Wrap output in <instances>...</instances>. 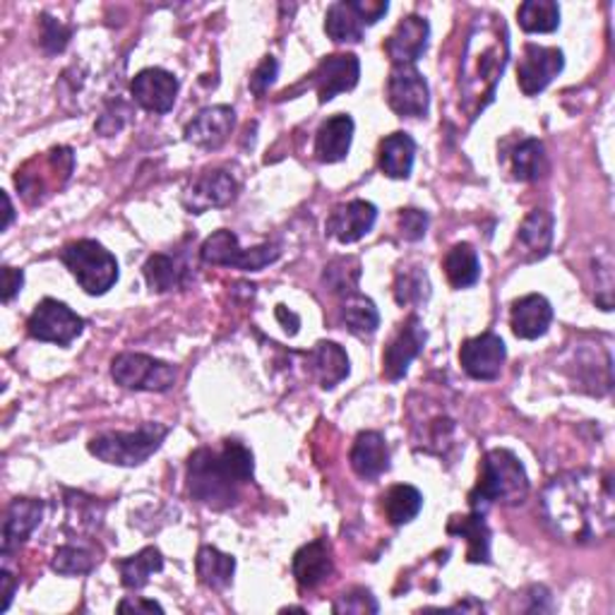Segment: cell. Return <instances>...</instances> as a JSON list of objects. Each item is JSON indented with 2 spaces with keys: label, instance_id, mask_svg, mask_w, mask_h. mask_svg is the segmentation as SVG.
<instances>
[{
  "label": "cell",
  "instance_id": "8",
  "mask_svg": "<svg viewBox=\"0 0 615 615\" xmlns=\"http://www.w3.org/2000/svg\"><path fill=\"white\" fill-rule=\"evenodd\" d=\"M111 375L116 385L138 393H169L176 385V368L147 354H121L113 358Z\"/></svg>",
  "mask_w": 615,
  "mask_h": 615
},
{
  "label": "cell",
  "instance_id": "7",
  "mask_svg": "<svg viewBox=\"0 0 615 615\" xmlns=\"http://www.w3.org/2000/svg\"><path fill=\"white\" fill-rule=\"evenodd\" d=\"M281 250L275 244H262L255 248H241L238 236L234 231H215L200 248V258L207 265L217 267H234L244 272H260L267 265L279 260Z\"/></svg>",
  "mask_w": 615,
  "mask_h": 615
},
{
  "label": "cell",
  "instance_id": "28",
  "mask_svg": "<svg viewBox=\"0 0 615 615\" xmlns=\"http://www.w3.org/2000/svg\"><path fill=\"white\" fill-rule=\"evenodd\" d=\"M414 159H416V142L409 132H393L380 142L378 163H380V171L387 178H395V181L409 178L414 169Z\"/></svg>",
  "mask_w": 615,
  "mask_h": 615
},
{
  "label": "cell",
  "instance_id": "40",
  "mask_svg": "<svg viewBox=\"0 0 615 615\" xmlns=\"http://www.w3.org/2000/svg\"><path fill=\"white\" fill-rule=\"evenodd\" d=\"M51 567H53V573L68 575V577L70 575H87L89 569L95 567V558H92V553L85 550V548L61 546L53 553Z\"/></svg>",
  "mask_w": 615,
  "mask_h": 615
},
{
  "label": "cell",
  "instance_id": "44",
  "mask_svg": "<svg viewBox=\"0 0 615 615\" xmlns=\"http://www.w3.org/2000/svg\"><path fill=\"white\" fill-rule=\"evenodd\" d=\"M277 75H279V63H277V58L275 56H265L262 58V63L252 70L250 75V92L255 97H265L269 92V87L275 85L277 80Z\"/></svg>",
  "mask_w": 615,
  "mask_h": 615
},
{
  "label": "cell",
  "instance_id": "17",
  "mask_svg": "<svg viewBox=\"0 0 615 615\" xmlns=\"http://www.w3.org/2000/svg\"><path fill=\"white\" fill-rule=\"evenodd\" d=\"M130 95L145 111L169 113L178 97V80L169 70L145 68L132 78Z\"/></svg>",
  "mask_w": 615,
  "mask_h": 615
},
{
  "label": "cell",
  "instance_id": "29",
  "mask_svg": "<svg viewBox=\"0 0 615 615\" xmlns=\"http://www.w3.org/2000/svg\"><path fill=\"white\" fill-rule=\"evenodd\" d=\"M447 534L467 538V544H469L467 561L469 563H474V565L490 563V529H488L484 513H474L472 509V515L453 517L447 524Z\"/></svg>",
  "mask_w": 615,
  "mask_h": 615
},
{
  "label": "cell",
  "instance_id": "2",
  "mask_svg": "<svg viewBox=\"0 0 615 615\" xmlns=\"http://www.w3.org/2000/svg\"><path fill=\"white\" fill-rule=\"evenodd\" d=\"M252 453L238 440H224L221 449L200 447L188 459V493L207 507L227 509L238 503V490L252 482Z\"/></svg>",
  "mask_w": 615,
  "mask_h": 615
},
{
  "label": "cell",
  "instance_id": "38",
  "mask_svg": "<svg viewBox=\"0 0 615 615\" xmlns=\"http://www.w3.org/2000/svg\"><path fill=\"white\" fill-rule=\"evenodd\" d=\"M393 291H395V301L404 308L428 301L430 279H428L426 267H421V265L401 267L397 272V277H395V289Z\"/></svg>",
  "mask_w": 615,
  "mask_h": 615
},
{
  "label": "cell",
  "instance_id": "34",
  "mask_svg": "<svg viewBox=\"0 0 615 615\" xmlns=\"http://www.w3.org/2000/svg\"><path fill=\"white\" fill-rule=\"evenodd\" d=\"M443 269L455 289H469L482 279V262L469 244H457L449 250L443 260Z\"/></svg>",
  "mask_w": 615,
  "mask_h": 615
},
{
  "label": "cell",
  "instance_id": "14",
  "mask_svg": "<svg viewBox=\"0 0 615 615\" xmlns=\"http://www.w3.org/2000/svg\"><path fill=\"white\" fill-rule=\"evenodd\" d=\"M505 358H507L505 341L493 333L472 337L464 341L459 349V364L464 373H467L469 378L484 380V383L500 378Z\"/></svg>",
  "mask_w": 615,
  "mask_h": 615
},
{
  "label": "cell",
  "instance_id": "5",
  "mask_svg": "<svg viewBox=\"0 0 615 615\" xmlns=\"http://www.w3.org/2000/svg\"><path fill=\"white\" fill-rule=\"evenodd\" d=\"M169 428L161 424H142L135 430H109L89 440V453L113 467H140L167 440Z\"/></svg>",
  "mask_w": 615,
  "mask_h": 615
},
{
  "label": "cell",
  "instance_id": "10",
  "mask_svg": "<svg viewBox=\"0 0 615 615\" xmlns=\"http://www.w3.org/2000/svg\"><path fill=\"white\" fill-rule=\"evenodd\" d=\"M27 333L39 341L68 347L85 333V320L56 298H43L27 320Z\"/></svg>",
  "mask_w": 615,
  "mask_h": 615
},
{
  "label": "cell",
  "instance_id": "22",
  "mask_svg": "<svg viewBox=\"0 0 615 615\" xmlns=\"http://www.w3.org/2000/svg\"><path fill=\"white\" fill-rule=\"evenodd\" d=\"M43 503L34 498H14L3 519V558L18 550L41 524Z\"/></svg>",
  "mask_w": 615,
  "mask_h": 615
},
{
  "label": "cell",
  "instance_id": "49",
  "mask_svg": "<svg viewBox=\"0 0 615 615\" xmlns=\"http://www.w3.org/2000/svg\"><path fill=\"white\" fill-rule=\"evenodd\" d=\"M3 205H6V219H3V227H0V229L8 231V229H10V224H12V219H14V207H12V202H10V195H8V192H3Z\"/></svg>",
  "mask_w": 615,
  "mask_h": 615
},
{
  "label": "cell",
  "instance_id": "16",
  "mask_svg": "<svg viewBox=\"0 0 615 615\" xmlns=\"http://www.w3.org/2000/svg\"><path fill=\"white\" fill-rule=\"evenodd\" d=\"M236 192L238 186L234 176L221 169H212L200 173L188 186V190L183 192V205L190 215H205L209 209L227 207L229 202H234Z\"/></svg>",
  "mask_w": 615,
  "mask_h": 615
},
{
  "label": "cell",
  "instance_id": "27",
  "mask_svg": "<svg viewBox=\"0 0 615 615\" xmlns=\"http://www.w3.org/2000/svg\"><path fill=\"white\" fill-rule=\"evenodd\" d=\"M354 140V118L349 113H337L320 126L315 135V155L323 163L344 161Z\"/></svg>",
  "mask_w": 615,
  "mask_h": 615
},
{
  "label": "cell",
  "instance_id": "4",
  "mask_svg": "<svg viewBox=\"0 0 615 615\" xmlns=\"http://www.w3.org/2000/svg\"><path fill=\"white\" fill-rule=\"evenodd\" d=\"M529 495V476L519 457L509 449L495 447L482 459L478 482L469 493V507L484 513L490 505H519Z\"/></svg>",
  "mask_w": 615,
  "mask_h": 615
},
{
  "label": "cell",
  "instance_id": "33",
  "mask_svg": "<svg viewBox=\"0 0 615 615\" xmlns=\"http://www.w3.org/2000/svg\"><path fill=\"white\" fill-rule=\"evenodd\" d=\"M380 500H383V513H385L387 522L395 524V527L414 522L424 507L421 490L409 486V484L393 486Z\"/></svg>",
  "mask_w": 615,
  "mask_h": 615
},
{
  "label": "cell",
  "instance_id": "23",
  "mask_svg": "<svg viewBox=\"0 0 615 615\" xmlns=\"http://www.w3.org/2000/svg\"><path fill=\"white\" fill-rule=\"evenodd\" d=\"M351 469L364 482H375L389 469V447L378 430H364L358 433V438L351 447Z\"/></svg>",
  "mask_w": 615,
  "mask_h": 615
},
{
  "label": "cell",
  "instance_id": "25",
  "mask_svg": "<svg viewBox=\"0 0 615 615\" xmlns=\"http://www.w3.org/2000/svg\"><path fill=\"white\" fill-rule=\"evenodd\" d=\"M553 231H555V219L548 209H534L522 221L517 231V248L524 262L544 260L550 246H553Z\"/></svg>",
  "mask_w": 615,
  "mask_h": 615
},
{
  "label": "cell",
  "instance_id": "48",
  "mask_svg": "<svg viewBox=\"0 0 615 615\" xmlns=\"http://www.w3.org/2000/svg\"><path fill=\"white\" fill-rule=\"evenodd\" d=\"M0 582H3V604H0V613H6L12 604V596H14V589H18V582H14V577L8 573V569H3L0 573Z\"/></svg>",
  "mask_w": 615,
  "mask_h": 615
},
{
  "label": "cell",
  "instance_id": "13",
  "mask_svg": "<svg viewBox=\"0 0 615 615\" xmlns=\"http://www.w3.org/2000/svg\"><path fill=\"white\" fill-rule=\"evenodd\" d=\"M426 329L418 315H409L397 329V335L389 339L383 354V375L387 380H401L407 375L414 358L424 351L426 347Z\"/></svg>",
  "mask_w": 615,
  "mask_h": 615
},
{
  "label": "cell",
  "instance_id": "19",
  "mask_svg": "<svg viewBox=\"0 0 615 615\" xmlns=\"http://www.w3.org/2000/svg\"><path fill=\"white\" fill-rule=\"evenodd\" d=\"M430 24L421 14L404 18L385 41V53L395 66H414L428 49Z\"/></svg>",
  "mask_w": 615,
  "mask_h": 615
},
{
  "label": "cell",
  "instance_id": "43",
  "mask_svg": "<svg viewBox=\"0 0 615 615\" xmlns=\"http://www.w3.org/2000/svg\"><path fill=\"white\" fill-rule=\"evenodd\" d=\"M397 227H399V236L404 238V241L416 244V241H421L428 231V215L424 212V209H416V207L401 209L397 217Z\"/></svg>",
  "mask_w": 615,
  "mask_h": 615
},
{
  "label": "cell",
  "instance_id": "9",
  "mask_svg": "<svg viewBox=\"0 0 615 615\" xmlns=\"http://www.w3.org/2000/svg\"><path fill=\"white\" fill-rule=\"evenodd\" d=\"M389 6L383 0H339L325 14V32L337 43H358L364 29L378 24Z\"/></svg>",
  "mask_w": 615,
  "mask_h": 615
},
{
  "label": "cell",
  "instance_id": "41",
  "mask_svg": "<svg viewBox=\"0 0 615 615\" xmlns=\"http://www.w3.org/2000/svg\"><path fill=\"white\" fill-rule=\"evenodd\" d=\"M72 29L66 27L63 22H58L51 14H41V32H39V43L41 49L47 51L49 56L63 53L66 47L70 43Z\"/></svg>",
  "mask_w": 615,
  "mask_h": 615
},
{
  "label": "cell",
  "instance_id": "18",
  "mask_svg": "<svg viewBox=\"0 0 615 615\" xmlns=\"http://www.w3.org/2000/svg\"><path fill=\"white\" fill-rule=\"evenodd\" d=\"M234 126H236V111L227 107V103H217V107L202 109L186 126V140L195 147L212 152V149H219L229 140Z\"/></svg>",
  "mask_w": 615,
  "mask_h": 615
},
{
  "label": "cell",
  "instance_id": "6",
  "mask_svg": "<svg viewBox=\"0 0 615 615\" xmlns=\"http://www.w3.org/2000/svg\"><path fill=\"white\" fill-rule=\"evenodd\" d=\"M61 262L70 269L75 281L80 284L82 291L89 296H103L116 287L118 277V260L113 255L97 241H82L68 244L61 250Z\"/></svg>",
  "mask_w": 615,
  "mask_h": 615
},
{
  "label": "cell",
  "instance_id": "35",
  "mask_svg": "<svg viewBox=\"0 0 615 615\" xmlns=\"http://www.w3.org/2000/svg\"><path fill=\"white\" fill-rule=\"evenodd\" d=\"M341 320H344V325H347L351 335L366 339V337H373L375 333H378L380 313H378V308H375L370 298H366L361 294H351L344 298Z\"/></svg>",
  "mask_w": 615,
  "mask_h": 615
},
{
  "label": "cell",
  "instance_id": "3",
  "mask_svg": "<svg viewBox=\"0 0 615 615\" xmlns=\"http://www.w3.org/2000/svg\"><path fill=\"white\" fill-rule=\"evenodd\" d=\"M462 87L472 118L495 97V85L507 66V32L503 18H478L464 53Z\"/></svg>",
  "mask_w": 615,
  "mask_h": 615
},
{
  "label": "cell",
  "instance_id": "26",
  "mask_svg": "<svg viewBox=\"0 0 615 615\" xmlns=\"http://www.w3.org/2000/svg\"><path fill=\"white\" fill-rule=\"evenodd\" d=\"M308 366L313 378L320 383L323 389H335L341 380L349 378V356L335 341H318L308 351Z\"/></svg>",
  "mask_w": 615,
  "mask_h": 615
},
{
  "label": "cell",
  "instance_id": "11",
  "mask_svg": "<svg viewBox=\"0 0 615 615\" xmlns=\"http://www.w3.org/2000/svg\"><path fill=\"white\" fill-rule=\"evenodd\" d=\"M387 103L399 118H424L430 109V89L414 66H393L387 78Z\"/></svg>",
  "mask_w": 615,
  "mask_h": 615
},
{
  "label": "cell",
  "instance_id": "15",
  "mask_svg": "<svg viewBox=\"0 0 615 615\" xmlns=\"http://www.w3.org/2000/svg\"><path fill=\"white\" fill-rule=\"evenodd\" d=\"M361 78V63L354 53H335L325 56L320 66L313 70L310 85L318 95L320 103L333 101L341 92H351Z\"/></svg>",
  "mask_w": 615,
  "mask_h": 615
},
{
  "label": "cell",
  "instance_id": "24",
  "mask_svg": "<svg viewBox=\"0 0 615 615\" xmlns=\"http://www.w3.org/2000/svg\"><path fill=\"white\" fill-rule=\"evenodd\" d=\"M553 323V306L542 294H529L519 298L509 313V327L519 339H538L548 333Z\"/></svg>",
  "mask_w": 615,
  "mask_h": 615
},
{
  "label": "cell",
  "instance_id": "39",
  "mask_svg": "<svg viewBox=\"0 0 615 615\" xmlns=\"http://www.w3.org/2000/svg\"><path fill=\"white\" fill-rule=\"evenodd\" d=\"M358 279H361V262L358 258H337L325 267L323 281L335 296H351L358 294Z\"/></svg>",
  "mask_w": 615,
  "mask_h": 615
},
{
  "label": "cell",
  "instance_id": "12",
  "mask_svg": "<svg viewBox=\"0 0 615 615\" xmlns=\"http://www.w3.org/2000/svg\"><path fill=\"white\" fill-rule=\"evenodd\" d=\"M565 68V56L555 47L527 43L517 63V85L527 97L542 95Z\"/></svg>",
  "mask_w": 615,
  "mask_h": 615
},
{
  "label": "cell",
  "instance_id": "32",
  "mask_svg": "<svg viewBox=\"0 0 615 615\" xmlns=\"http://www.w3.org/2000/svg\"><path fill=\"white\" fill-rule=\"evenodd\" d=\"M118 573H121V584L126 589H142L152 575L163 569V555L159 548L147 546L140 553L130 555V558L116 561Z\"/></svg>",
  "mask_w": 615,
  "mask_h": 615
},
{
  "label": "cell",
  "instance_id": "36",
  "mask_svg": "<svg viewBox=\"0 0 615 615\" xmlns=\"http://www.w3.org/2000/svg\"><path fill=\"white\" fill-rule=\"evenodd\" d=\"M548 169L546 147L542 140L527 138L522 140L513 152V176L522 183H534Z\"/></svg>",
  "mask_w": 615,
  "mask_h": 615
},
{
  "label": "cell",
  "instance_id": "42",
  "mask_svg": "<svg viewBox=\"0 0 615 615\" xmlns=\"http://www.w3.org/2000/svg\"><path fill=\"white\" fill-rule=\"evenodd\" d=\"M335 613H358V615H366V613H378L380 606L378 602H375V596L366 589V587H351L349 592H344L337 604L333 608Z\"/></svg>",
  "mask_w": 615,
  "mask_h": 615
},
{
  "label": "cell",
  "instance_id": "31",
  "mask_svg": "<svg viewBox=\"0 0 615 615\" xmlns=\"http://www.w3.org/2000/svg\"><path fill=\"white\" fill-rule=\"evenodd\" d=\"M195 569H198V577L207 589L221 592L234 582L236 558L229 553H221L215 546H202L198 550V558H195Z\"/></svg>",
  "mask_w": 615,
  "mask_h": 615
},
{
  "label": "cell",
  "instance_id": "47",
  "mask_svg": "<svg viewBox=\"0 0 615 615\" xmlns=\"http://www.w3.org/2000/svg\"><path fill=\"white\" fill-rule=\"evenodd\" d=\"M277 320L281 323V327L287 329V335H296L298 333V327H301V318H298L296 313H291L287 306H277Z\"/></svg>",
  "mask_w": 615,
  "mask_h": 615
},
{
  "label": "cell",
  "instance_id": "21",
  "mask_svg": "<svg viewBox=\"0 0 615 615\" xmlns=\"http://www.w3.org/2000/svg\"><path fill=\"white\" fill-rule=\"evenodd\" d=\"M294 577L301 589H318L323 582H327L335 573L333 546L327 538H315L294 553Z\"/></svg>",
  "mask_w": 615,
  "mask_h": 615
},
{
  "label": "cell",
  "instance_id": "30",
  "mask_svg": "<svg viewBox=\"0 0 615 615\" xmlns=\"http://www.w3.org/2000/svg\"><path fill=\"white\" fill-rule=\"evenodd\" d=\"M142 275H145V281L149 289L157 294H167V291L186 287L188 267H186V262L173 258V255L157 252L147 258V262L142 267Z\"/></svg>",
  "mask_w": 615,
  "mask_h": 615
},
{
  "label": "cell",
  "instance_id": "20",
  "mask_svg": "<svg viewBox=\"0 0 615 615\" xmlns=\"http://www.w3.org/2000/svg\"><path fill=\"white\" fill-rule=\"evenodd\" d=\"M375 219H378V207L366 200H351L333 209V215L327 219V234L337 238L339 244L349 246L370 234Z\"/></svg>",
  "mask_w": 615,
  "mask_h": 615
},
{
  "label": "cell",
  "instance_id": "37",
  "mask_svg": "<svg viewBox=\"0 0 615 615\" xmlns=\"http://www.w3.org/2000/svg\"><path fill=\"white\" fill-rule=\"evenodd\" d=\"M519 27L529 34H550L561 27V8L553 0H527L517 10Z\"/></svg>",
  "mask_w": 615,
  "mask_h": 615
},
{
  "label": "cell",
  "instance_id": "50",
  "mask_svg": "<svg viewBox=\"0 0 615 615\" xmlns=\"http://www.w3.org/2000/svg\"><path fill=\"white\" fill-rule=\"evenodd\" d=\"M447 611H486V608H484V604L474 602V598H467V602H464V604H457V606L447 608Z\"/></svg>",
  "mask_w": 615,
  "mask_h": 615
},
{
  "label": "cell",
  "instance_id": "46",
  "mask_svg": "<svg viewBox=\"0 0 615 615\" xmlns=\"http://www.w3.org/2000/svg\"><path fill=\"white\" fill-rule=\"evenodd\" d=\"M118 611L126 613V611H135V613H163V608L157 604V602H147V598H126V602L118 604Z\"/></svg>",
  "mask_w": 615,
  "mask_h": 615
},
{
  "label": "cell",
  "instance_id": "45",
  "mask_svg": "<svg viewBox=\"0 0 615 615\" xmlns=\"http://www.w3.org/2000/svg\"><path fill=\"white\" fill-rule=\"evenodd\" d=\"M24 284V272L22 269H14L10 265L3 267V304H10L14 296L22 291Z\"/></svg>",
  "mask_w": 615,
  "mask_h": 615
},
{
  "label": "cell",
  "instance_id": "1",
  "mask_svg": "<svg viewBox=\"0 0 615 615\" xmlns=\"http://www.w3.org/2000/svg\"><path fill=\"white\" fill-rule=\"evenodd\" d=\"M542 515L567 544H596L613 534L615 495L606 472L575 469L555 476L542 493Z\"/></svg>",
  "mask_w": 615,
  "mask_h": 615
}]
</instances>
